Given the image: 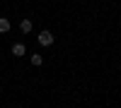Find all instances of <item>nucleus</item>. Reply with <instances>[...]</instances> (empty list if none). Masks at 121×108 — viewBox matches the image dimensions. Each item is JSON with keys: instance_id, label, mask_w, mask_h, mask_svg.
<instances>
[{"instance_id": "nucleus-1", "label": "nucleus", "mask_w": 121, "mask_h": 108, "mask_svg": "<svg viewBox=\"0 0 121 108\" xmlns=\"http://www.w3.org/2000/svg\"><path fill=\"white\" fill-rule=\"evenodd\" d=\"M39 43H41V46H51L53 43V34L51 31H41V34H39Z\"/></svg>"}, {"instance_id": "nucleus-2", "label": "nucleus", "mask_w": 121, "mask_h": 108, "mask_svg": "<svg viewBox=\"0 0 121 108\" xmlns=\"http://www.w3.org/2000/svg\"><path fill=\"white\" fill-rule=\"evenodd\" d=\"M27 53V48H24V43H15L12 46V55H17V58H22Z\"/></svg>"}, {"instance_id": "nucleus-3", "label": "nucleus", "mask_w": 121, "mask_h": 108, "mask_svg": "<svg viewBox=\"0 0 121 108\" xmlns=\"http://www.w3.org/2000/svg\"><path fill=\"white\" fill-rule=\"evenodd\" d=\"M19 29H22L24 34H29L32 31V19H22V22H19Z\"/></svg>"}, {"instance_id": "nucleus-4", "label": "nucleus", "mask_w": 121, "mask_h": 108, "mask_svg": "<svg viewBox=\"0 0 121 108\" xmlns=\"http://www.w3.org/2000/svg\"><path fill=\"white\" fill-rule=\"evenodd\" d=\"M5 31H10V19L0 17V34H5Z\"/></svg>"}, {"instance_id": "nucleus-5", "label": "nucleus", "mask_w": 121, "mask_h": 108, "mask_svg": "<svg viewBox=\"0 0 121 108\" xmlns=\"http://www.w3.org/2000/svg\"><path fill=\"white\" fill-rule=\"evenodd\" d=\"M41 63H44V58L39 55V53H36V55H32V65H34V67H39Z\"/></svg>"}]
</instances>
